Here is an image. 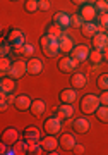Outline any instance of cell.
Segmentation results:
<instances>
[{
	"label": "cell",
	"mask_w": 108,
	"mask_h": 155,
	"mask_svg": "<svg viewBox=\"0 0 108 155\" xmlns=\"http://www.w3.org/2000/svg\"><path fill=\"white\" fill-rule=\"evenodd\" d=\"M40 45H41V50L43 54L50 59H53L60 54V43L57 38H52L50 35H43L41 40H40Z\"/></svg>",
	"instance_id": "cell-1"
},
{
	"label": "cell",
	"mask_w": 108,
	"mask_h": 155,
	"mask_svg": "<svg viewBox=\"0 0 108 155\" xmlns=\"http://www.w3.org/2000/svg\"><path fill=\"white\" fill-rule=\"evenodd\" d=\"M81 112L82 114H86V116H89V114H94V112L98 110V107L101 105V102H100V95H94V93H87L84 95L81 98Z\"/></svg>",
	"instance_id": "cell-2"
},
{
	"label": "cell",
	"mask_w": 108,
	"mask_h": 155,
	"mask_svg": "<svg viewBox=\"0 0 108 155\" xmlns=\"http://www.w3.org/2000/svg\"><path fill=\"white\" fill-rule=\"evenodd\" d=\"M79 64H81V62H77L72 55H65L59 61V71L64 72V74H72V72H76Z\"/></svg>",
	"instance_id": "cell-3"
},
{
	"label": "cell",
	"mask_w": 108,
	"mask_h": 155,
	"mask_svg": "<svg viewBox=\"0 0 108 155\" xmlns=\"http://www.w3.org/2000/svg\"><path fill=\"white\" fill-rule=\"evenodd\" d=\"M7 41L12 43L14 48H22V47L27 43L26 41V35L22 33L21 29H11L9 35H7Z\"/></svg>",
	"instance_id": "cell-4"
},
{
	"label": "cell",
	"mask_w": 108,
	"mask_h": 155,
	"mask_svg": "<svg viewBox=\"0 0 108 155\" xmlns=\"http://www.w3.org/2000/svg\"><path fill=\"white\" fill-rule=\"evenodd\" d=\"M43 127L46 134H59L62 131V119L59 116H52L45 121Z\"/></svg>",
	"instance_id": "cell-5"
},
{
	"label": "cell",
	"mask_w": 108,
	"mask_h": 155,
	"mask_svg": "<svg viewBox=\"0 0 108 155\" xmlns=\"http://www.w3.org/2000/svg\"><path fill=\"white\" fill-rule=\"evenodd\" d=\"M26 72H27V62H24V61H14V62H12V66H11V71H9L7 76L14 78V79H19V78H22Z\"/></svg>",
	"instance_id": "cell-6"
},
{
	"label": "cell",
	"mask_w": 108,
	"mask_h": 155,
	"mask_svg": "<svg viewBox=\"0 0 108 155\" xmlns=\"http://www.w3.org/2000/svg\"><path fill=\"white\" fill-rule=\"evenodd\" d=\"M89 54H91V48L87 45H76L74 50L70 52V55L74 57L77 62H84V61H89Z\"/></svg>",
	"instance_id": "cell-7"
},
{
	"label": "cell",
	"mask_w": 108,
	"mask_h": 155,
	"mask_svg": "<svg viewBox=\"0 0 108 155\" xmlns=\"http://www.w3.org/2000/svg\"><path fill=\"white\" fill-rule=\"evenodd\" d=\"M40 143H41V147H43V150L46 153H52V152L57 150V147H60L59 138H55V134H46L45 138H41Z\"/></svg>",
	"instance_id": "cell-8"
},
{
	"label": "cell",
	"mask_w": 108,
	"mask_h": 155,
	"mask_svg": "<svg viewBox=\"0 0 108 155\" xmlns=\"http://www.w3.org/2000/svg\"><path fill=\"white\" fill-rule=\"evenodd\" d=\"M91 40H93V48L103 50V52L108 50V35H106V31H101V33L94 35Z\"/></svg>",
	"instance_id": "cell-9"
},
{
	"label": "cell",
	"mask_w": 108,
	"mask_h": 155,
	"mask_svg": "<svg viewBox=\"0 0 108 155\" xmlns=\"http://www.w3.org/2000/svg\"><path fill=\"white\" fill-rule=\"evenodd\" d=\"M31 104H33L31 97H29V95H26V93H21V95H17L14 107H16L19 112H26V110H29V109H31Z\"/></svg>",
	"instance_id": "cell-10"
},
{
	"label": "cell",
	"mask_w": 108,
	"mask_h": 155,
	"mask_svg": "<svg viewBox=\"0 0 108 155\" xmlns=\"http://www.w3.org/2000/svg\"><path fill=\"white\" fill-rule=\"evenodd\" d=\"M79 14H81L82 19L87 22V21H94V17H96L100 12L96 11L94 4H84V5H81V11H79Z\"/></svg>",
	"instance_id": "cell-11"
},
{
	"label": "cell",
	"mask_w": 108,
	"mask_h": 155,
	"mask_svg": "<svg viewBox=\"0 0 108 155\" xmlns=\"http://www.w3.org/2000/svg\"><path fill=\"white\" fill-rule=\"evenodd\" d=\"M100 31H101V26H100V24H96L94 21L84 22V26L81 28L82 36H86V38H93V36H94V35H98Z\"/></svg>",
	"instance_id": "cell-12"
},
{
	"label": "cell",
	"mask_w": 108,
	"mask_h": 155,
	"mask_svg": "<svg viewBox=\"0 0 108 155\" xmlns=\"http://www.w3.org/2000/svg\"><path fill=\"white\" fill-rule=\"evenodd\" d=\"M72 127H74V131H76V133L84 134V133H87V131L91 129V122L87 121L86 117H77V119L72 121Z\"/></svg>",
	"instance_id": "cell-13"
},
{
	"label": "cell",
	"mask_w": 108,
	"mask_h": 155,
	"mask_svg": "<svg viewBox=\"0 0 108 155\" xmlns=\"http://www.w3.org/2000/svg\"><path fill=\"white\" fill-rule=\"evenodd\" d=\"M59 98L62 104H76L77 102V90L76 88H65L60 91Z\"/></svg>",
	"instance_id": "cell-14"
},
{
	"label": "cell",
	"mask_w": 108,
	"mask_h": 155,
	"mask_svg": "<svg viewBox=\"0 0 108 155\" xmlns=\"http://www.w3.org/2000/svg\"><path fill=\"white\" fill-rule=\"evenodd\" d=\"M57 110V116L62 119V121H67V119H70V117L74 116V104H62L60 107H57L55 109Z\"/></svg>",
	"instance_id": "cell-15"
},
{
	"label": "cell",
	"mask_w": 108,
	"mask_h": 155,
	"mask_svg": "<svg viewBox=\"0 0 108 155\" xmlns=\"http://www.w3.org/2000/svg\"><path fill=\"white\" fill-rule=\"evenodd\" d=\"M70 84H72V88L82 90L87 84L86 74H82V72H72V74H70Z\"/></svg>",
	"instance_id": "cell-16"
},
{
	"label": "cell",
	"mask_w": 108,
	"mask_h": 155,
	"mask_svg": "<svg viewBox=\"0 0 108 155\" xmlns=\"http://www.w3.org/2000/svg\"><path fill=\"white\" fill-rule=\"evenodd\" d=\"M41 133H40V129L38 127H34V126H29L24 129V140H26L27 143L31 145V143H38V141H41Z\"/></svg>",
	"instance_id": "cell-17"
},
{
	"label": "cell",
	"mask_w": 108,
	"mask_h": 155,
	"mask_svg": "<svg viewBox=\"0 0 108 155\" xmlns=\"http://www.w3.org/2000/svg\"><path fill=\"white\" fill-rule=\"evenodd\" d=\"M59 43H60V52H64V54H70V52L74 50V47H76L74 40L70 38L67 33H64L59 38Z\"/></svg>",
	"instance_id": "cell-18"
},
{
	"label": "cell",
	"mask_w": 108,
	"mask_h": 155,
	"mask_svg": "<svg viewBox=\"0 0 108 155\" xmlns=\"http://www.w3.org/2000/svg\"><path fill=\"white\" fill-rule=\"evenodd\" d=\"M53 22L55 24H59L62 29H67V28H70V14H67V12H64V11H60V12H57L53 16Z\"/></svg>",
	"instance_id": "cell-19"
},
{
	"label": "cell",
	"mask_w": 108,
	"mask_h": 155,
	"mask_svg": "<svg viewBox=\"0 0 108 155\" xmlns=\"http://www.w3.org/2000/svg\"><path fill=\"white\" fill-rule=\"evenodd\" d=\"M59 143H60V148H64V150H74V147H76L77 141H76V138H74V134L64 133L59 138Z\"/></svg>",
	"instance_id": "cell-20"
},
{
	"label": "cell",
	"mask_w": 108,
	"mask_h": 155,
	"mask_svg": "<svg viewBox=\"0 0 108 155\" xmlns=\"http://www.w3.org/2000/svg\"><path fill=\"white\" fill-rule=\"evenodd\" d=\"M41 71H43V62L36 57H31L27 61V72L33 76H38V74H41Z\"/></svg>",
	"instance_id": "cell-21"
},
{
	"label": "cell",
	"mask_w": 108,
	"mask_h": 155,
	"mask_svg": "<svg viewBox=\"0 0 108 155\" xmlns=\"http://www.w3.org/2000/svg\"><path fill=\"white\" fill-rule=\"evenodd\" d=\"M19 140V133H17L16 127H7L5 131L2 133V141L7 145H14Z\"/></svg>",
	"instance_id": "cell-22"
},
{
	"label": "cell",
	"mask_w": 108,
	"mask_h": 155,
	"mask_svg": "<svg viewBox=\"0 0 108 155\" xmlns=\"http://www.w3.org/2000/svg\"><path fill=\"white\" fill-rule=\"evenodd\" d=\"M45 110H46V104H45L41 98L38 100H33L31 104V109H29V112H31L34 117H41L45 114Z\"/></svg>",
	"instance_id": "cell-23"
},
{
	"label": "cell",
	"mask_w": 108,
	"mask_h": 155,
	"mask_svg": "<svg viewBox=\"0 0 108 155\" xmlns=\"http://www.w3.org/2000/svg\"><path fill=\"white\" fill-rule=\"evenodd\" d=\"M16 88V79L11 76H4L0 81V91H5V93H12Z\"/></svg>",
	"instance_id": "cell-24"
},
{
	"label": "cell",
	"mask_w": 108,
	"mask_h": 155,
	"mask_svg": "<svg viewBox=\"0 0 108 155\" xmlns=\"http://www.w3.org/2000/svg\"><path fill=\"white\" fill-rule=\"evenodd\" d=\"M103 61H105V52H103V50L93 48L91 54H89V62H91V64H101Z\"/></svg>",
	"instance_id": "cell-25"
},
{
	"label": "cell",
	"mask_w": 108,
	"mask_h": 155,
	"mask_svg": "<svg viewBox=\"0 0 108 155\" xmlns=\"http://www.w3.org/2000/svg\"><path fill=\"white\" fill-rule=\"evenodd\" d=\"M64 33H65V29H62L59 24H55V22H53V24H50L48 28H46V35H50L52 38H57V40H59Z\"/></svg>",
	"instance_id": "cell-26"
},
{
	"label": "cell",
	"mask_w": 108,
	"mask_h": 155,
	"mask_svg": "<svg viewBox=\"0 0 108 155\" xmlns=\"http://www.w3.org/2000/svg\"><path fill=\"white\" fill-rule=\"evenodd\" d=\"M94 116H96V119L100 122H105L106 124L108 122V105H100L98 110L94 112Z\"/></svg>",
	"instance_id": "cell-27"
},
{
	"label": "cell",
	"mask_w": 108,
	"mask_h": 155,
	"mask_svg": "<svg viewBox=\"0 0 108 155\" xmlns=\"http://www.w3.org/2000/svg\"><path fill=\"white\" fill-rule=\"evenodd\" d=\"M70 22H72V24H70V28H79V29H81L86 21H84L82 16L77 12V14H72V16H70Z\"/></svg>",
	"instance_id": "cell-28"
},
{
	"label": "cell",
	"mask_w": 108,
	"mask_h": 155,
	"mask_svg": "<svg viewBox=\"0 0 108 155\" xmlns=\"http://www.w3.org/2000/svg\"><path fill=\"white\" fill-rule=\"evenodd\" d=\"M96 84H98V88L101 90V91L108 90V72H103V74H100V76H98Z\"/></svg>",
	"instance_id": "cell-29"
},
{
	"label": "cell",
	"mask_w": 108,
	"mask_h": 155,
	"mask_svg": "<svg viewBox=\"0 0 108 155\" xmlns=\"http://www.w3.org/2000/svg\"><path fill=\"white\" fill-rule=\"evenodd\" d=\"M11 66H12V62L9 57H2L0 59V72L5 76V74H9V71H11Z\"/></svg>",
	"instance_id": "cell-30"
},
{
	"label": "cell",
	"mask_w": 108,
	"mask_h": 155,
	"mask_svg": "<svg viewBox=\"0 0 108 155\" xmlns=\"http://www.w3.org/2000/svg\"><path fill=\"white\" fill-rule=\"evenodd\" d=\"M14 147H16L17 153H27V150H29V143H27L26 140H24V141L17 140L16 143H14Z\"/></svg>",
	"instance_id": "cell-31"
},
{
	"label": "cell",
	"mask_w": 108,
	"mask_h": 155,
	"mask_svg": "<svg viewBox=\"0 0 108 155\" xmlns=\"http://www.w3.org/2000/svg\"><path fill=\"white\" fill-rule=\"evenodd\" d=\"M24 9L27 12H36V11H40V2L38 0H27L24 4Z\"/></svg>",
	"instance_id": "cell-32"
},
{
	"label": "cell",
	"mask_w": 108,
	"mask_h": 155,
	"mask_svg": "<svg viewBox=\"0 0 108 155\" xmlns=\"http://www.w3.org/2000/svg\"><path fill=\"white\" fill-rule=\"evenodd\" d=\"M45 150L43 147H41V143H31L29 145V150H27V153H31V155H40V153H43Z\"/></svg>",
	"instance_id": "cell-33"
},
{
	"label": "cell",
	"mask_w": 108,
	"mask_h": 155,
	"mask_svg": "<svg viewBox=\"0 0 108 155\" xmlns=\"http://www.w3.org/2000/svg\"><path fill=\"white\" fill-rule=\"evenodd\" d=\"M94 7L96 11L101 14V12H108V2L106 0H94Z\"/></svg>",
	"instance_id": "cell-34"
},
{
	"label": "cell",
	"mask_w": 108,
	"mask_h": 155,
	"mask_svg": "<svg viewBox=\"0 0 108 155\" xmlns=\"http://www.w3.org/2000/svg\"><path fill=\"white\" fill-rule=\"evenodd\" d=\"M12 48H14V47H12V43H9V41H2V47H0V55L7 57L9 54H11Z\"/></svg>",
	"instance_id": "cell-35"
},
{
	"label": "cell",
	"mask_w": 108,
	"mask_h": 155,
	"mask_svg": "<svg viewBox=\"0 0 108 155\" xmlns=\"http://www.w3.org/2000/svg\"><path fill=\"white\" fill-rule=\"evenodd\" d=\"M100 26H101L105 31L108 29V12H101V14H100Z\"/></svg>",
	"instance_id": "cell-36"
},
{
	"label": "cell",
	"mask_w": 108,
	"mask_h": 155,
	"mask_svg": "<svg viewBox=\"0 0 108 155\" xmlns=\"http://www.w3.org/2000/svg\"><path fill=\"white\" fill-rule=\"evenodd\" d=\"M22 54H24V55H33V54H34V45L26 43L22 47Z\"/></svg>",
	"instance_id": "cell-37"
},
{
	"label": "cell",
	"mask_w": 108,
	"mask_h": 155,
	"mask_svg": "<svg viewBox=\"0 0 108 155\" xmlns=\"http://www.w3.org/2000/svg\"><path fill=\"white\" fill-rule=\"evenodd\" d=\"M11 107V104H9V100L7 98H0V110L2 112H5L7 109Z\"/></svg>",
	"instance_id": "cell-38"
},
{
	"label": "cell",
	"mask_w": 108,
	"mask_h": 155,
	"mask_svg": "<svg viewBox=\"0 0 108 155\" xmlns=\"http://www.w3.org/2000/svg\"><path fill=\"white\" fill-rule=\"evenodd\" d=\"M100 102H101V105H108V90L101 91V95H100Z\"/></svg>",
	"instance_id": "cell-39"
},
{
	"label": "cell",
	"mask_w": 108,
	"mask_h": 155,
	"mask_svg": "<svg viewBox=\"0 0 108 155\" xmlns=\"http://www.w3.org/2000/svg\"><path fill=\"white\" fill-rule=\"evenodd\" d=\"M84 152H86V148H84V145L76 143V147H74V153H76V155H82Z\"/></svg>",
	"instance_id": "cell-40"
},
{
	"label": "cell",
	"mask_w": 108,
	"mask_h": 155,
	"mask_svg": "<svg viewBox=\"0 0 108 155\" xmlns=\"http://www.w3.org/2000/svg\"><path fill=\"white\" fill-rule=\"evenodd\" d=\"M48 9H50L48 0H40V11H48Z\"/></svg>",
	"instance_id": "cell-41"
},
{
	"label": "cell",
	"mask_w": 108,
	"mask_h": 155,
	"mask_svg": "<svg viewBox=\"0 0 108 155\" xmlns=\"http://www.w3.org/2000/svg\"><path fill=\"white\" fill-rule=\"evenodd\" d=\"M16 98H17V97H14L12 93L7 95V100H9V104H11V105H14V104H16Z\"/></svg>",
	"instance_id": "cell-42"
},
{
	"label": "cell",
	"mask_w": 108,
	"mask_h": 155,
	"mask_svg": "<svg viewBox=\"0 0 108 155\" xmlns=\"http://www.w3.org/2000/svg\"><path fill=\"white\" fill-rule=\"evenodd\" d=\"M72 4H76V5H84V4H87L89 0H70Z\"/></svg>",
	"instance_id": "cell-43"
},
{
	"label": "cell",
	"mask_w": 108,
	"mask_h": 155,
	"mask_svg": "<svg viewBox=\"0 0 108 155\" xmlns=\"http://www.w3.org/2000/svg\"><path fill=\"white\" fill-rule=\"evenodd\" d=\"M105 61L108 62V50H106V52H105Z\"/></svg>",
	"instance_id": "cell-44"
},
{
	"label": "cell",
	"mask_w": 108,
	"mask_h": 155,
	"mask_svg": "<svg viewBox=\"0 0 108 155\" xmlns=\"http://www.w3.org/2000/svg\"><path fill=\"white\" fill-rule=\"evenodd\" d=\"M11 2H17V0H11Z\"/></svg>",
	"instance_id": "cell-45"
},
{
	"label": "cell",
	"mask_w": 108,
	"mask_h": 155,
	"mask_svg": "<svg viewBox=\"0 0 108 155\" xmlns=\"http://www.w3.org/2000/svg\"><path fill=\"white\" fill-rule=\"evenodd\" d=\"M106 2H108V0H106Z\"/></svg>",
	"instance_id": "cell-46"
},
{
	"label": "cell",
	"mask_w": 108,
	"mask_h": 155,
	"mask_svg": "<svg viewBox=\"0 0 108 155\" xmlns=\"http://www.w3.org/2000/svg\"><path fill=\"white\" fill-rule=\"evenodd\" d=\"M38 2H40V0H38Z\"/></svg>",
	"instance_id": "cell-47"
}]
</instances>
